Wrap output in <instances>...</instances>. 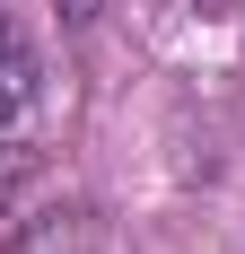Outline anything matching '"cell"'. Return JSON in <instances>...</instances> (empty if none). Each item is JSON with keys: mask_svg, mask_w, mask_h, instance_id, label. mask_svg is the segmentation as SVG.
<instances>
[{"mask_svg": "<svg viewBox=\"0 0 245 254\" xmlns=\"http://www.w3.org/2000/svg\"><path fill=\"white\" fill-rule=\"evenodd\" d=\"M9 254H105V228L88 210H35V219L9 237Z\"/></svg>", "mask_w": 245, "mask_h": 254, "instance_id": "6da1fadb", "label": "cell"}, {"mask_svg": "<svg viewBox=\"0 0 245 254\" xmlns=\"http://www.w3.org/2000/svg\"><path fill=\"white\" fill-rule=\"evenodd\" d=\"M26 97H35V53H26L18 26L0 18V123H9V114H26Z\"/></svg>", "mask_w": 245, "mask_h": 254, "instance_id": "7a4b0ae2", "label": "cell"}, {"mask_svg": "<svg viewBox=\"0 0 245 254\" xmlns=\"http://www.w3.org/2000/svg\"><path fill=\"white\" fill-rule=\"evenodd\" d=\"M26 176V149H0V202H9V184Z\"/></svg>", "mask_w": 245, "mask_h": 254, "instance_id": "3957f363", "label": "cell"}, {"mask_svg": "<svg viewBox=\"0 0 245 254\" xmlns=\"http://www.w3.org/2000/svg\"><path fill=\"white\" fill-rule=\"evenodd\" d=\"M61 9H70V18H97V0H61Z\"/></svg>", "mask_w": 245, "mask_h": 254, "instance_id": "277c9868", "label": "cell"}]
</instances>
